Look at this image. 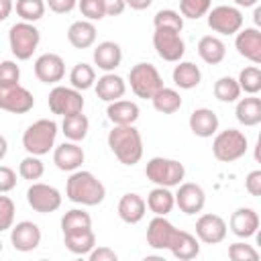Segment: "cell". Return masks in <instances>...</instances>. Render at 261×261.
<instances>
[{
    "label": "cell",
    "instance_id": "23",
    "mask_svg": "<svg viewBox=\"0 0 261 261\" xmlns=\"http://www.w3.org/2000/svg\"><path fill=\"white\" fill-rule=\"evenodd\" d=\"M94 90L102 102H114V100H120L124 96L126 82L120 75H116L114 71H108V73L98 77V82L94 84Z\"/></svg>",
    "mask_w": 261,
    "mask_h": 261
},
{
    "label": "cell",
    "instance_id": "24",
    "mask_svg": "<svg viewBox=\"0 0 261 261\" xmlns=\"http://www.w3.org/2000/svg\"><path fill=\"white\" fill-rule=\"evenodd\" d=\"M145 212H147V204L145 200L139 196V194H124L120 200H118V216L122 222L126 224H137L145 218Z\"/></svg>",
    "mask_w": 261,
    "mask_h": 261
},
{
    "label": "cell",
    "instance_id": "9",
    "mask_svg": "<svg viewBox=\"0 0 261 261\" xmlns=\"http://www.w3.org/2000/svg\"><path fill=\"white\" fill-rule=\"evenodd\" d=\"M47 104H49V110L57 116H69V114L84 112L82 92L75 88H67V86H55L49 92Z\"/></svg>",
    "mask_w": 261,
    "mask_h": 261
},
{
    "label": "cell",
    "instance_id": "56",
    "mask_svg": "<svg viewBox=\"0 0 261 261\" xmlns=\"http://www.w3.org/2000/svg\"><path fill=\"white\" fill-rule=\"evenodd\" d=\"M253 18H255V27H259V24H261V8H259V6H255V14H253Z\"/></svg>",
    "mask_w": 261,
    "mask_h": 261
},
{
    "label": "cell",
    "instance_id": "4",
    "mask_svg": "<svg viewBox=\"0 0 261 261\" xmlns=\"http://www.w3.org/2000/svg\"><path fill=\"white\" fill-rule=\"evenodd\" d=\"M39 43H41V31L33 22L20 20V22L12 24L8 31V45H10L12 55L18 61L31 59L33 53L37 51Z\"/></svg>",
    "mask_w": 261,
    "mask_h": 261
},
{
    "label": "cell",
    "instance_id": "38",
    "mask_svg": "<svg viewBox=\"0 0 261 261\" xmlns=\"http://www.w3.org/2000/svg\"><path fill=\"white\" fill-rule=\"evenodd\" d=\"M237 84L241 88V92L245 94H257L261 90V69L257 65H247L241 69Z\"/></svg>",
    "mask_w": 261,
    "mask_h": 261
},
{
    "label": "cell",
    "instance_id": "33",
    "mask_svg": "<svg viewBox=\"0 0 261 261\" xmlns=\"http://www.w3.org/2000/svg\"><path fill=\"white\" fill-rule=\"evenodd\" d=\"M151 102H153V108L157 112H161V114H173V112H177L181 108L179 92L173 90V88H165V86L153 94Z\"/></svg>",
    "mask_w": 261,
    "mask_h": 261
},
{
    "label": "cell",
    "instance_id": "35",
    "mask_svg": "<svg viewBox=\"0 0 261 261\" xmlns=\"http://www.w3.org/2000/svg\"><path fill=\"white\" fill-rule=\"evenodd\" d=\"M69 84L71 88L84 92V90H90L94 84H96V71L90 63H75L69 71Z\"/></svg>",
    "mask_w": 261,
    "mask_h": 261
},
{
    "label": "cell",
    "instance_id": "45",
    "mask_svg": "<svg viewBox=\"0 0 261 261\" xmlns=\"http://www.w3.org/2000/svg\"><path fill=\"white\" fill-rule=\"evenodd\" d=\"M228 257L232 261H257L259 253L247 243H232L228 247Z\"/></svg>",
    "mask_w": 261,
    "mask_h": 261
},
{
    "label": "cell",
    "instance_id": "50",
    "mask_svg": "<svg viewBox=\"0 0 261 261\" xmlns=\"http://www.w3.org/2000/svg\"><path fill=\"white\" fill-rule=\"evenodd\" d=\"M88 257H90V261H116L118 259V255L110 249V247H94L90 253H88Z\"/></svg>",
    "mask_w": 261,
    "mask_h": 261
},
{
    "label": "cell",
    "instance_id": "46",
    "mask_svg": "<svg viewBox=\"0 0 261 261\" xmlns=\"http://www.w3.org/2000/svg\"><path fill=\"white\" fill-rule=\"evenodd\" d=\"M20 80V67L16 61H0V84H18Z\"/></svg>",
    "mask_w": 261,
    "mask_h": 261
},
{
    "label": "cell",
    "instance_id": "13",
    "mask_svg": "<svg viewBox=\"0 0 261 261\" xmlns=\"http://www.w3.org/2000/svg\"><path fill=\"white\" fill-rule=\"evenodd\" d=\"M153 47H155L157 55L163 61H169V63L181 61V57L186 53V43H184L181 35L175 33V31H167V29H155Z\"/></svg>",
    "mask_w": 261,
    "mask_h": 261
},
{
    "label": "cell",
    "instance_id": "16",
    "mask_svg": "<svg viewBox=\"0 0 261 261\" xmlns=\"http://www.w3.org/2000/svg\"><path fill=\"white\" fill-rule=\"evenodd\" d=\"M10 243L20 253L35 251L41 245V228L31 220H20L10 228Z\"/></svg>",
    "mask_w": 261,
    "mask_h": 261
},
{
    "label": "cell",
    "instance_id": "54",
    "mask_svg": "<svg viewBox=\"0 0 261 261\" xmlns=\"http://www.w3.org/2000/svg\"><path fill=\"white\" fill-rule=\"evenodd\" d=\"M259 0H234L237 8H251V6H257Z\"/></svg>",
    "mask_w": 261,
    "mask_h": 261
},
{
    "label": "cell",
    "instance_id": "42",
    "mask_svg": "<svg viewBox=\"0 0 261 261\" xmlns=\"http://www.w3.org/2000/svg\"><path fill=\"white\" fill-rule=\"evenodd\" d=\"M212 8V0H179V14L184 18L198 20L208 14Z\"/></svg>",
    "mask_w": 261,
    "mask_h": 261
},
{
    "label": "cell",
    "instance_id": "52",
    "mask_svg": "<svg viewBox=\"0 0 261 261\" xmlns=\"http://www.w3.org/2000/svg\"><path fill=\"white\" fill-rule=\"evenodd\" d=\"M12 8H14L12 0H0V22H2V20H6V18L10 16Z\"/></svg>",
    "mask_w": 261,
    "mask_h": 261
},
{
    "label": "cell",
    "instance_id": "14",
    "mask_svg": "<svg viewBox=\"0 0 261 261\" xmlns=\"http://www.w3.org/2000/svg\"><path fill=\"white\" fill-rule=\"evenodd\" d=\"M226 222L218 214H202L196 220V237L204 245H218L226 239Z\"/></svg>",
    "mask_w": 261,
    "mask_h": 261
},
{
    "label": "cell",
    "instance_id": "55",
    "mask_svg": "<svg viewBox=\"0 0 261 261\" xmlns=\"http://www.w3.org/2000/svg\"><path fill=\"white\" fill-rule=\"evenodd\" d=\"M6 153H8V141L0 135V161L6 157Z\"/></svg>",
    "mask_w": 261,
    "mask_h": 261
},
{
    "label": "cell",
    "instance_id": "30",
    "mask_svg": "<svg viewBox=\"0 0 261 261\" xmlns=\"http://www.w3.org/2000/svg\"><path fill=\"white\" fill-rule=\"evenodd\" d=\"M171 77H173V84L179 90H192L202 82V71L192 61H177V65L173 67Z\"/></svg>",
    "mask_w": 261,
    "mask_h": 261
},
{
    "label": "cell",
    "instance_id": "8",
    "mask_svg": "<svg viewBox=\"0 0 261 261\" xmlns=\"http://www.w3.org/2000/svg\"><path fill=\"white\" fill-rule=\"evenodd\" d=\"M208 27L218 35H237L243 29V12L237 6L220 4L208 10Z\"/></svg>",
    "mask_w": 261,
    "mask_h": 261
},
{
    "label": "cell",
    "instance_id": "43",
    "mask_svg": "<svg viewBox=\"0 0 261 261\" xmlns=\"http://www.w3.org/2000/svg\"><path fill=\"white\" fill-rule=\"evenodd\" d=\"M77 8L82 12V16H86V20H102L106 16L102 0H77Z\"/></svg>",
    "mask_w": 261,
    "mask_h": 261
},
{
    "label": "cell",
    "instance_id": "25",
    "mask_svg": "<svg viewBox=\"0 0 261 261\" xmlns=\"http://www.w3.org/2000/svg\"><path fill=\"white\" fill-rule=\"evenodd\" d=\"M63 245L73 255H88L96 247V234L92 226L69 230V232H63Z\"/></svg>",
    "mask_w": 261,
    "mask_h": 261
},
{
    "label": "cell",
    "instance_id": "18",
    "mask_svg": "<svg viewBox=\"0 0 261 261\" xmlns=\"http://www.w3.org/2000/svg\"><path fill=\"white\" fill-rule=\"evenodd\" d=\"M234 47H237L239 55H243L251 63H255V65L261 63V33L257 27L241 29L234 37Z\"/></svg>",
    "mask_w": 261,
    "mask_h": 261
},
{
    "label": "cell",
    "instance_id": "49",
    "mask_svg": "<svg viewBox=\"0 0 261 261\" xmlns=\"http://www.w3.org/2000/svg\"><path fill=\"white\" fill-rule=\"evenodd\" d=\"M45 4L57 14H67L77 6V0H45Z\"/></svg>",
    "mask_w": 261,
    "mask_h": 261
},
{
    "label": "cell",
    "instance_id": "19",
    "mask_svg": "<svg viewBox=\"0 0 261 261\" xmlns=\"http://www.w3.org/2000/svg\"><path fill=\"white\" fill-rule=\"evenodd\" d=\"M230 232L239 239H251L259 230V214L253 208H237L228 220Z\"/></svg>",
    "mask_w": 261,
    "mask_h": 261
},
{
    "label": "cell",
    "instance_id": "41",
    "mask_svg": "<svg viewBox=\"0 0 261 261\" xmlns=\"http://www.w3.org/2000/svg\"><path fill=\"white\" fill-rule=\"evenodd\" d=\"M43 173H45V165H43V161H41L37 155H27V157L20 161V165H18V175H20L22 179L37 181V179L43 177Z\"/></svg>",
    "mask_w": 261,
    "mask_h": 261
},
{
    "label": "cell",
    "instance_id": "34",
    "mask_svg": "<svg viewBox=\"0 0 261 261\" xmlns=\"http://www.w3.org/2000/svg\"><path fill=\"white\" fill-rule=\"evenodd\" d=\"M171 253H173V257L179 259V261L196 259V257L200 255V241H198V237H194V234L188 232V230H181V237H179V241L173 245Z\"/></svg>",
    "mask_w": 261,
    "mask_h": 261
},
{
    "label": "cell",
    "instance_id": "12",
    "mask_svg": "<svg viewBox=\"0 0 261 261\" xmlns=\"http://www.w3.org/2000/svg\"><path fill=\"white\" fill-rule=\"evenodd\" d=\"M61 192L49 184H41V181H33V186L27 190V202L29 206L39 212V214H47V212H55L61 206Z\"/></svg>",
    "mask_w": 261,
    "mask_h": 261
},
{
    "label": "cell",
    "instance_id": "28",
    "mask_svg": "<svg viewBox=\"0 0 261 261\" xmlns=\"http://www.w3.org/2000/svg\"><path fill=\"white\" fill-rule=\"evenodd\" d=\"M234 116L245 126H257L261 122V98H257L255 94H249L247 98L237 100Z\"/></svg>",
    "mask_w": 261,
    "mask_h": 261
},
{
    "label": "cell",
    "instance_id": "10",
    "mask_svg": "<svg viewBox=\"0 0 261 261\" xmlns=\"http://www.w3.org/2000/svg\"><path fill=\"white\" fill-rule=\"evenodd\" d=\"M181 230L175 228L165 216H155L149 226H147V245L151 249L163 251V249H173V245L179 241Z\"/></svg>",
    "mask_w": 261,
    "mask_h": 261
},
{
    "label": "cell",
    "instance_id": "5",
    "mask_svg": "<svg viewBox=\"0 0 261 261\" xmlns=\"http://www.w3.org/2000/svg\"><path fill=\"white\" fill-rule=\"evenodd\" d=\"M249 149L247 137L245 133L237 130V128H226L216 133L214 141H212V155L220 161V163H232L237 159H241Z\"/></svg>",
    "mask_w": 261,
    "mask_h": 261
},
{
    "label": "cell",
    "instance_id": "44",
    "mask_svg": "<svg viewBox=\"0 0 261 261\" xmlns=\"http://www.w3.org/2000/svg\"><path fill=\"white\" fill-rule=\"evenodd\" d=\"M14 212L16 206L8 196H0V232L12 228L14 224Z\"/></svg>",
    "mask_w": 261,
    "mask_h": 261
},
{
    "label": "cell",
    "instance_id": "51",
    "mask_svg": "<svg viewBox=\"0 0 261 261\" xmlns=\"http://www.w3.org/2000/svg\"><path fill=\"white\" fill-rule=\"evenodd\" d=\"M102 6H104L106 16H118V14H122L124 8H126L124 0H102Z\"/></svg>",
    "mask_w": 261,
    "mask_h": 261
},
{
    "label": "cell",
    "instance_id": "3",
    "mask_svg": "<svg viewBox=\"0 0 261 261\" xmlns=\"http://www.w3.org/2000/svg\"><path fill=\"white\" fill-rule=\"evenodd\" d=\"M57 122L51 118H39L22 133V147L29 155H47L55 147Z\"/></svg>",
    "mask_w": 261,
    "mask_h": 261
},
{
    "label": "cell",
    "instance_id": "53",
    "mask_svg": "<svg viewBox=\"0 0 261 261\" xmlns=\"http://www.w3.org/2000/svg\"><path fill=\"white\" fill-rule=\"evenodd\" d=\"M124 4L130 6L133 10H147L153 4V0H124Z\"/></svg>",
    "mask_w": 261,
    "mask_h": 261
},
{
    "label": "cell",
    "instance_id": "37",
    "mask_svg": "<svg viewBox=\"0 0 261 261\" xmlns=\"http://www.w3.org/2000/svg\"><path fill=\"white\" fill-rule=\"evenodd\" d=\"M214 96L220 100V102H237L239 96H241V88L237 84L234 77L230 75H222L214 82Z\"/></svg>",
    "mask_w": 261,
    "mask_h": 261
},
{
    "label": "cell",
    "instance_id": "6",
    "mask_svg": "<svg viewBox=\"0 0 261 261\" xmlns=\"http://www.w3.org/2000/svg\"><path fill=\"white\" fill-rule=\"evenodd\" d=\"M145 175L149 181H153L155 186H163V188H173L179 186L184 175H186V167L184 163H179L177 159H167V157H153L147 161L145 165Z\"/></svg>",
    "mask_w": 261,
    "mask_h": 261
},
{
    "label": "cell",
    "instance_id": "47",
    "mask_svg": "<svg viewBox=\"0 0 261 261\" xmlns=\"http://www.w3.org/2000/svg\"><path fill=\"white\" fill-rule=\"evenodd\" d=\"M16 188V171L8 165H0V194H6Z\"/></svg>",
    "mask_w": 261,
    "mask_h": 261
},
{
    "label": "cell",
    "instance_id": "57",
    "mask_svg": "<svg viewBox=\"0 0 261 261\" xmlns=\"http://www.w3.org/2000/svg\"><path fill=\"white\" fill-rule=\"evenodd\" d=\"M0 253H2V241H0Z\"/></svg>",
    "mask_w": 261,
    "mask_h": 261
},
{
    "label": "cell",
    "instance_id": "15",
    "mask_svg": "<svg viewBox=\"0 0 261 261\" xmlns=\"http://www.w3.org/2000/svg\"><path fill=\"white\" fill-rule=\"evenodd\" d=\"M175 198V206L184 212V214H198L202 212L204 204H206V194L202 190V186L198 184H192V181H186V184H179L177 192L173 194Z\"/></svg>",
    "mask_w": 261,
    "mask_h": 261
},
{
    "label": "cell",
    "instance_id": "31",
    "mask_svg": "<svg viewBox=\"0 0 261 261\" xmlns=\"http://www.w3.org/2000/svg\"><path fill=\"white\" fill-rule=\"evenodd\" d=\"M198 55L208 65H218L226 55V45L222 43V39L214 35H206L198 41Z\"/></svg>",
    "mask_w": 261,
    "mask_h": 261
},
{
    "label": "cell",
    "instance_id": "21",
    "mask_svg": "<svg viewBox=\"0 0 261 261\" xmlns=\"http://www.w3.org/2000/svg\"><path fill=\"white\" fill-rule=\"evenodd\" d=\"M188 124H190V130H192L196 137L208 139V137L216 135L220 120H218V116H216L214 110H210V108H196V110L190 114Z\"/></svg>",
    "mask_w": 261,
    "mask_h": 261
},
{
    "label": "cell",
    "instance_id": "48",
    "mask_svg": "<svg viewBox=\"0 0 261 261\" xmlns=\"http://www.w3.org/2000/svg\"><path fill=\"white\" fill-rule=\"evenodd\" d=\"M245 190L251 196H261V171L255 169L245 177Z\"/></svg>",
    "mask_w": 261,
    "mask_h": 261
},
{
    "label": "cell",
    "instance_id": "32",
    "mask_svg": "<svg viewBox=\"0 0 261 261\" xmlns=\"http://www.w3.org/2000/svg\"><path fill=\"white\" fill-rule=\"evenodd\" d=\"M61 130L65 135L67 141H73V143H80L88 137V130H90V120L84 112H77V114H69V116H63V122H61Z\"/></svg>",
    "mask_w": 261,
    "mask_h": 261
},
{
    "label": "cell",
    "instance_id": "11",
    "mask_svg": "<svg viewBox=\"0 0 261 261\" xmlns=\"http://www.w3.org/2000/svg\"><path fill=\"white\" fill-rule=\"evenodd\" d=\"M35 98L20 84H0V110L12 114H27L33 110Z\"/></svg>",
    "mask_w": 261,
    "mask_h": 261
},
{
    "label": "cell",
    "instance_id": "7",
    "mask_svg": "<svg viewBox=\"0 0 261 261\" xmlns=\"http://www.w3.org/2000/svg\"><path fill=\"white\" fill-rule=\"evenodd\" d=\"M128 84H130L133 94L137 98H145V100H151L153 94L163 88V80H161L157 67L153 63H145V61L130 67Z\"/></svg>",
    "mask_w": 261,
    "mask_h": 261
},
{
    "label": "cell",
    "instance_id": "29",
    "mask_svg": "<svg viewBox=\"0 0 261 261\" xmlns=\"http://www.w3.org/2000/svg\"><path fill=\"white\" fill-rule=\"evenodd\" d=\"M147 208L155 214V216H167L173 206H175V198H173V192L169 188H163V186H155L149 196H147Z\"/></svg>",
    "mask_w": 261,
    "mask_h": 261
},
{
    "label": "cell",
    "instance_id": "36",
    "mask_svg": "<svg viewBox=\"0 0 261 261\" xmlns=\"http://www.w3.org/2000/svg\"><path fill=\"white\" fill-rule=\"evenodd\" d=\"M45 0H16L14 10L24 22H37L45 14Z\"/></svg>",
    "mask_w": 261,
    "mask_h": 261
},
{
    "label": "cell",
    "instance_id": "27",
    "mask_svg": "<svg viewBox=\"0 0 261 261\" xmlns=\"http://www.w3.org/2000/svg\"><path fill=\"white\" fill-rule=\"evenodd\" d=\"M67 41L73 49H88L96 43V27L92 20H75L67 29Z\"/></svg>",
    "mask_w": 261,
    "mask_h": 261
},
{
    "label": "cell",
    "instance_id": "22",
    "mask_svg": "<svg viewBox=\"0 0 261 261\" xmlns=\"http://www.w3.org/2000/svg\"><path fill=\"white\" fill-rule=\"evenodd\" d=\"M92 57H94V63L98 65V69H102L104 73H108V71H114L120 65V61H122V49L114 41H102V43L96 45Z\"/></svg>",
    "mask_w": 261,
    "mask_h": 261
},
{
    "label": "cell",
    "instance_id": "20",
    "mask_svg": "<svg viewBox=\"0 0 261 261\" xmlns=\"http://www.w3.org/2000/svg\"><path fill=\"white\" fill-rule=\"evenodd\" d=\"M84 159H86L84 149L77 143H73V141L61 143L53 151V163L61 171H75V169H80L82 163H84Z\"/></svg>",
    "mask_w": 261,
    "mask_h": 261
},
{
    "label": "cell",
    "instance_id": "2",
    "mask_svg": "<svg viewBox=\"0 0 261 261\" xmlns=\"http://www.w3.org/2000/svg\"><path fill=\"white\" fill-rule=\"evenodd\" d=\"M110 151L122 165H135L143 157V139L141 133L135 128V124H122L112 126V130L106 137Z\"/></svg>",
    "mask_w": 261,
    "mask_h": 261
},
{
    "label": "cell",
    "instance_id": "26",
    "mask_svg": "<svg viewBox=\"0 0 261 261\" xmlns=\"http://www.w3.org/2000/svg\"><path fill=\"white\" fill-rule=\"evenodd\" d=\"M139 106L130 100H114V102H108V108H106V116L112 124L116 126H122V124H135L139 120Z\"/></svg>",
    "mask_w": 261,
    "mask_h": 261
},
{
    "label": "cell",
    "instance_id": "40",
    "mask_svg": "<svg viewBox=\"0 0 261 261\" xmlns=\"http://www.w3.org/2000/svg\"><path fill=\"white\" fill-rule=\"evenodd\" d=\"M153 27L155 29H167V31H175L181 33L184 29V16L177 10L171 8H163L153 16Z\"/></svg>",
    "mask_w": 261,
    "mask_h": 261
},
{
    "label": "cell",
    "instance_id": "1",
    "mask_svg": "<svg viewBox=\"0 0 261 261\" xmlns=\"http://www.w3.org/2000/svg\"><path fill=\"white\" fill-rule=\"evenodd\" d=\"M65 196L73 204L98 206L106 198V188L92 171L75 169V171H71V175L65 184Z\"/></svg>",
    "mask_w": 261,
    "mask_h": 261
},
{
    "label": "cell",
    "instance_id": "39",
    "mask_svg": "<svg viewBox=\"0 0 261 261\" xmlns=\"http://www.w3.org/2000/svg\"><path fill=\"white\" fill-rule=\"evenodd\" d=\"M88 226H92V216L82 208H71L61 216V230L63 232L77 230V228H88Z\"/></svg>",
    "mask_w": 261,
    "mask_h": 261
},
{
    "label": "cell",
    "instance_id": "17",
    "mask_svg": "<svg viewBox=\"0 0 261 261\" xmlns=\"http://www.w3.org/2000/svg\"><path fill=\"white\" fill-rule=\"evenodd\" d=\"M35 75L43 84H57L65 75V63L57 53H43L35 61Z\"/></svg>",
    "mask_w": 261,
    "mask_h": 261
}]
</instances>
